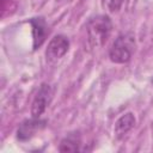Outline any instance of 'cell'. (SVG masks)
<instances>
[{"label":"cell","instance_id":"obj_1","mask_svg":"<svg viewBox=\"0 0 153 153\" xmlns=\"http://www.w3.org/2000/svg\"><path fill=\"white\" fill-rule=\"evenodd\" d=\"M112 31V23L109 16L98 14L92 17L86 25L87 41L91 48L103 47L109 39Z\"/></svg>","mask_w":153,"mask_h":153},{"label":"cell","instance_id":"obj_2","mask_svg":"<svg viewBox=\"0 0 153 153\" xmlns=\"http://www.w3.org/2000/svg\"><path fill=\"white\" fill-rule=\"evenodd\" d=\"M135 49V38L131 33L118 36L109 50V57L114 63L123 65L130 61Z\"/></svg>","mask_w":153,"mask_h":153},{"label":"cell","instance_id":"obj_3","mask_svg":"<svg viewBox=\"0 0 153 153\" xmlns=\"http://www.w3.org/2000/svg\"><path fill=\"white\" fill-rule=\"evenodd\" d=\"M51 98H53V90L50 85L45 82L41 84L31 103V116L39 118L49 106Z\"/></svg>","mask_w":153,"mask_h":153},{"label":"cell","instance_id":"obj_4","mask_svg":"<svg viewBox=\"0 0 153 153\" xmlns=\"http://www.w3.org/2000/svg\"><path fill=\"white\" fill-rule=\"evenodd\" d=\"M68 49H69V39L63 35H56L48 43L45 50V57L49 62H56L67 54Z\"/></svg>","mask_w":153,"mask_h":153},{"label":"cell","instance_id":"obj_5","mask_svg":"<svg viewBox=\"0 0 153 153\" xmlns=\"http://www.w3.org/2000/svg\"><path fill=\"white\" fill-rule=\"evenodd\" d=\"M47 121L39 120L36 117H32L31 120H25L22 122L17 129V139L19 141H27L31 137H33L41 129L45 127Z\"/></svg>","mask_w":153,"mask_h":153},{"label":"cell","instance_id":"obj_6","mask_svg":"<svg viewBox=\"0 0 153 153\" xmlns=\"http://www.w3.org/2000/svg\"><path fill=\"white\" fill-rule=\"evenodd\" d=\"M31 26H32V37H33V49L39 48L43 42L47 38V35L49 33L48 31V25L45 20L42 17L38 18H32L30 20Z\"/></svg>","mask_w":153,"mask_h":153},{"label":"cell","instance_id":"obj_7","mask_svg":"<svg viewBox=\"0 0 153 153\" xmlns=\"http://www.w3.org/2000/svg\"><path fill=\"white\" fill-rule=\"evenodd\" d=\"M136 123V118L133 112H126L123 114L116 122L114 127L115 136L117 139H123L134 127Z\"/></svg>","mask_w":153,"mask_h":153},{"label":"cell","instance_id":"obj_8","mask_svg":"<svg viewBox=\"0 0 153 153\" xmlns=\"http://www.w3.org/2000/svg\"><path fill=\"white\" fill-rule=\"evenodd\" d=\"M80 145H81V140L79 135L75 134H71L68 136H66L59 146V151L60 152H78L80 151Z\"/></svg>","mask_w":153,"mask_h":153},{"label":"cell","instance_id":"obj_9","mask_svg":"<svg viewBox=\"0 0 153 153\" xmlns=\"http://www.w3.org/2000/svg\"><path fill=\"white\" fill-rule=\"evenodd\" d=\"M124 0H102L103 8L109 13H116L121 10Z\"/></svg>","mask_w":153,"mask_h":153},{"label":"cell","instance_id":"obj_10","mask_svg":"<svg viewBox=\"0 0 153 153\" xmlns=\"http://www.w3.org/2000/svg\"><path fill=\"white\" fill-rule=\"evenodd\" d=\"M17 8L16 0H1V18L12 14Z\"/></svg>","mask_w":153,"mask_h":153}]
</instances>
